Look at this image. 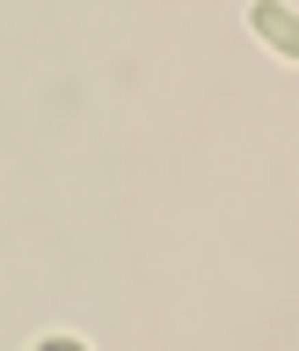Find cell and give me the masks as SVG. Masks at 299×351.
<instances>
[{
	"label": "cell",
	"mask_w": 299,
	"mask_h": 351,
	"mask_svg": "<svg viewBox=\"0 0 299 351\" xmlns=\"http://www.w3.org/2000/svg\"><path fill=\"white\" fill-rule=\"evenodd\" d=\"M29 351H88V337H73V329H51V337H37Z\"/></svg>",
	"instance_id": "obj_2"
},
{
	"label": "cell",
	"mask_w": 299,
	"mask_h": 351,
	"mask_svg": "<svg viewBox=\"0 0 299 351\" xmlns=\"http://www.w3.org/2000/svg\"><path fill=\"white\" fill-rule=\"evenodd\" d=\"M248 29H256L278 59H292L299 66V15L285 8V0H248Z\"/></svg>",
	"instance_id": "obj_1"
}]
</instances>
